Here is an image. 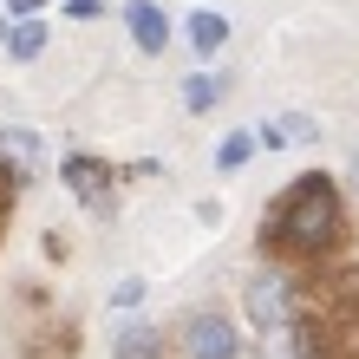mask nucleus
Listing matches in <instances>:
<instances>
[{
	"label": "nucleus",
	"instance_id": "4468645a",
	"mask_svg": "<svg viewBox=\"0 0 359 359\" xmlns=\"http://www.w3.org/2000/svg\"><path fill=\"white\" fill-rule=\"evenodd\" d=\"M66 7H72L79 20H92V13H98V0H66Z\"/></svg>",
	"mask_w": 359,
	"mask_h": 359
},
{
	"label": "nucleus",
	"instance_id": "6e6552de",
	"mask_svg": "<svg viewBox=\"0 0 359 359\" xmlns=\"http://www.w3.org/2000/svg\"><path fill=\"white\" fill-rule=\"evenodd\" d=\"M255 137H262V144H274V151H281V144H307V137H313V124H307V118H274V124H262Z\"/></svg>",
	"mask_w": 359,
	"mask_h": 359
},
{
	"label": "nucleus",
	"instance_id": "423d86ee",
	"mask_svg": "<svg viewBox=\"0 0 359 359\" xmlns=\"http://www.w3.org/2000/svg\"><path fill=\"white\" fill-rule=\"evenodd\" d=\"M189 46L196 53H222L229 46V20L222 13H189Z\"/></svg>",
	"mask_w": 359,
	"mask_h": 359
},
{
	"label": "nucleus",
	"instance_id": "1a4fd4ad",
	"mask_svg": "<svg viewBox=\"0 0 359 359\" xmlns=\"http://www.w3.org/2000/svg\"><path fill=\"white\" fill-rule=\"evenodd\" d=\"M248 151H255V131H229V137L216 144V170H242Z\"/></svg>",
	"mask_w": 359,
	"mask_h": 359
},
{
	"label": "nucleus",
	"instance_id": "7ed1b4c3",
	"mask_svg": "<svg viewBox=\"0 0 359 359\" xmlns=\"http://www.w3.org/2000/svg\"><path fill=\"white\" fill-rule=\"evenodd\" d=\"M294 313V287L281 281V274H255V281H248V320L255 327H281Z\"/></svg>",
	"mask_w": 359,
	"mask_h": 359
},
{
	"label": "nucleus",
	"instance_id": "9d476101",
	"mask_svg": "<svg viewBox=\"0 0 359 359\" xmlns=\"http://www.w3.org/2000/svg\"><path fill=\"white\" fill-rule=\"evenodd\" d=\"M183 98H189V111H209V104L222 98V79H209V72H196V79H183Z\"/></svg>",
	"mask_w": 359,
	"mask_h": 359
},
{
	"label": "nucleus",
	"instance_id": "ddd939ff",
	"mask_svg": "<svg viewBox=\"0 0 359 359\" xmlns=\"http://www.w3.org/2000/svg\"><path fill=\"white\" fill-rule=\"evenodd\" d=\"M7 209H13V170L0 163V229H7Z\"/></svg>",
	"mask_w": 359,
	"mask_h": 359
},
{
	"label": "nucleus",
	"instance_id": "9b49d317",
	"mask_svg": "<svg viewBox=\"0 0 359 359\" xmlns=\"http://www.w3.org/2000/svg\"><path fill=\"white\" fill-rule=\"evenodd\" d=\"M72 353V333H46V340H39V353L33 359H66Z\"/></svg>",
	"mask_w": 359,
	"mask_h": 359
},
{
	"label": "nucleus",
	"instance_id": "f257e3e1",
	"mask_svg": "<svg viewBox=\"0 0 359 359\" xmlns=\"http://www.w3.org/2000/svg\"><path fill=\"white\" fill-rule=\"evenodd\" d=\"M268 242L287 255H333L346 242V216L333 196V177H301L281 196V209L268 216Z\"/></svg>",
	"mask_w": 359,
	"mask_h": 359
},
{
	"label": "nucleus",
	"instance_id": "2eb2a0df",
	"mask_svg": "<svg viewBox=\"0 0 359 359\" xmlns=\"http://www.w3.org/2000/svg\"><path fill=\"white\" fill-rule=\"evenodd\" d=\"M39 7H46V0H13V13H20V20H27V13H39Z\"/></svg>",
	"mask_w": 359,
	"mask_h": 359
},
{
	"label": "nucleus",
	"instance_id": "39448f33",
	"mask_svg": "<svg viewBox=\"0 0 359 359\" xmlns=\"http://www.w3.org/2000/svg\"><path fill=\"white\" fill-rule=\"evenodd\" d=\"M66 183H79V196H86L92 209H104V183H111V170L92 157H66Z\"/></svg>",
	"mask_w": 359,
	"mask_h": 359
},
{
	"label": "nucleus",
	"instance_id": "f8f14e48",
	"mask_svg": "<svg viewBox=\"0 0 359 359\" xmlns=\"http://www.w3.org/2000/svg\"><path fill=\"white\" fill-rule=\"evenodd\" d=\"M111 301H118V307H137V301H144V281H118Z\"/></svg>",
	"mask_w": 359,
	"mask_h": 359
},
{
	"label": "nucleus",
	"instance_id": "dca6fc26",
	"mask_svg": "<svg viewBox=\"0 0 359 359\" xmlns=\"http://www.w3.org/2000/svg\"><path fill=\"white\" fill-rule=\"evenodd\" d=\"M353 177H359V157H353Z\"/></svg>",
	"mask_w": 359,
	"mask_h": 359
},
{
	"label": "nucleus",
	"instance_id": "20e7f679",
	"mask_svg": "<svg viewBox=\"0 0 359 359\" xmlns=\"http://www.w3.org/2000/svg\"><path fill=\"white\" fill-rule=\"evenodd\" d=\"M124 27H131V39H137L144 53H163V46H170V20H163L151 0H131V7H124Z\"/></svg>",
	"mask_w": 359,
	"mask_h": 359
},
{
	"label": "nucleus",
	"instance_id": "f03ea898",
	"mask_svg": "<svg viewBox=\"0 0 359 359\" xmlns=\"http://www.w3.org/2000/svg\"><path fill=\"white\" fill-rule=\"evenodd\" d=\"M183 353L189 359H236L242 340H236V327H229V313H189L183 320Z\"/></svg>",
	"mask_w": 359,
	"mask_h": 359
},
{
	"label": "nucleus",
	"instance_id": "0eeeda50",
	"mask_svg": "<svg viewBox=\"0 0 359 359\" xmlns=\"http://www.w3.org/2000/svg\"><path fill=\"white\" fill-rule=\"evenodd\" d=\"M39 46H46V27H39V13H27V20L7 33V53H13V59H39Z\"/></svg>",
	"mask_w": 359,
	"mask_h": 359
}]
</instances>
